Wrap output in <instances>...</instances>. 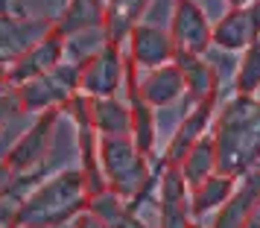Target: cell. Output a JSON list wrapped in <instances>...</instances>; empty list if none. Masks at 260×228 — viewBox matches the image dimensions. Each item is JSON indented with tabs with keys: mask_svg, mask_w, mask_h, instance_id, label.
<instances>
[{
	"mask_svg": "<svg viewBox=\"0 0 260 228\" xmlns=\"http://www.w3.org/2000/svg\"><path fill=\"white\" fill-rule=\"evenodd\" d=\"M178 170H181V176H184V181H187L190 190L199 187L202 181L211 179L213 173H216V146H213L211 132L202 135L199 141L190 146L187 155H184V161L178 164Z\"/></svg>",
	"mask_w": 260,
	"mask_h": 228,
	"instance_id": "44dd1931",
	"label": "cell"
},
{
	"mask_svg": "<svg viewBox=\"0 0 260 228\" xmlns=\"http://www.w3.org/2000/svg\"><path fill=\"white\" fill-rule=\"evenodd\" d=\"M61 61H64V38L53 29L50 36H44L38 44H32V47L26 50L24 56L9 68L6 85L18 88V85H24V82H29V79L41 76V73L53 71V68L61 64Z\"/></svg>",
	"mask_w": 260,
	"mask_h": 228,
	"instance_id": "8fae6325",
	"label": "cell"
},
{
	"mask_svg": "<svg viewBox=\"0 0 260 228\" xmlns=\"http://www.w3.org/2000/svg\"><path fill=\"white\" fill-rule=\"evenodd\" d=\"M12 181H15V173L9 170V164H6V161H0V193L6 190Z\"/></svg>",
	"mask_w": 260,
	"mask_h": 228,
	"instance_id": "4316f807",
	"label": "cell"
},
{
	"mask_svg": "<svg viewBox=\"0 0 260 228\" xmlns=\"http://www.w3.org/2000/svg\"><path fill=\"white\" fill-rule=\"evenodd\" d=\"M152 0H103L106 6V36L111 44H126V38L135 26L141 24L143 12Z\"/></svg>",
	"mask_w": 260,
	"mask_h": 228,
	"instance_id": "e0dca14e",
	"label": "cell"
},
{
	"mask_svg": "<svg viewBox=\"0 0 260 228\" xmlns=\"http://www.w3.org/2000/svg\"><path fill=\"white\" fill-rule=\"evenodd\" d=\"M56 21L50 18H15L0 15V59L15 64L26 50L53 32Z\"/></svg>",
	"mask_w": 260,
	"mask_h": 228,
	"instance_id": "9c48e42d",
	"label": "cell"
},
{
	"mask_svg": "<svg viewBox=\"0 0 260 228\" xmlns=\"http://www.w3.org/2000/svg\"><path fill=\"white\" fill-rule=\"evenodd\" d=\"M9 68H12L9 61H3V59H0V88L6 85V76H9Z\"/></svg>",
	"mask_w": 260,
	"mask_h": 228,
	"instance_id": "f1b7e54d",
	"label": "cell"
},
{
	"mask_svg": "<svg viewBox=\"0 0 260 228\" xmlns=\"http://www.w3.org/2000/svg\"><path fill=\"white\" fill-rule=\"evenodd\" d=\"M18 114H24V111H21V96H18V88L3 85V88H0V129H3L9 120H15Z\"/></svg>",
	"mask_w": 260,
	"mask_h": 228,
	"instance_id": "d4e9b609",
	"label": "cell"
},
{
	"mask_svg": "<svg viewBox=\"0 0 260 228\" xmlns=\"http://www.w3.org/2000/svg\"><path fill=\"white\" fill-rule=\"evenodd\" d=\"M216 173L240 179L260 164V100L237 94L213 117Z\"/></svg>",
	"mask_w": 260,
	"mask_h": 228,
	"instance_id": "6da1fadb",
	"label": "cell"
},
{
	"mask_svg": "<svg viewBox=\"0 0 260 228\" xmlns=\"http://www.w3.org/2000/svg\"><path fill=\"white\" fill-rule=\"evenodd\" d=\"M126 68H129V61L123 56V47L108 41L100 53H94L79 68V94L114 96L126 82Z\"/></svg>",
	"mask_w": 260,
	"mask_h": 228,
	"instance_id": "8992f818",
	"label": "cell"
},
{
	"mask_svg": "<svg viewBox=\"0 0 260 228\" xmlns=\"http://www.w3.org/2000/svg\"><path fill=\"white\" fill-rule=\"evenodd\" d=\"M243 228H260V196H257V202L251 205L248 219H246V225H243Z\"/></svg>",
	"mask_w": 260,
	"mask_h": 228,
	"instance_id": "83f0119b",
	"label": "cell"
},
{
	"mask_svg": "<svg viewBox=\"0 0 260 228\" xmlns=\"http://www.w3.org/2000/svg\"><path fill=\"white\" fill-rule=\"evenodd\" d=\"M76 94H79V64H71V61H61L53 71L18 85L21 111L32 117L53 108H64Z\"/></svg>",
	"mask_w": 260,
	"mask_h": 228,
	"instance_id": "277c9868",
	"label": "cell"
},
{
	"mask_svg": "<svg viewBox=\"0 0 260 228\" xmlns=\"http://www.w3.org/2000/svg\"><path fill=\"white\" fill-rule=\"evenodd\" d=\"M96 152L106 187L126 199L135 214H141V205L158 184V176L149 173V158L135 146L132 138H100Z\"/></svg>",
	"mask_w": 260,
	"mask_h": 228,
	"instance_id": "3957f363",
	"label": "cell"
},
{
	"mask_svg": "<svg viewBox=\"0 0 260 228\" xmlns=\"http://www.w3.org/2000/svg\"><path fill=\"white\" fill-rule=\"evenodd\" d=\"M138 94L146 106L152 108H164L173 106L178 96L184 94V76H181V68L176 61H170L164 68H152L146 71L138 79Z\"/></svg>",
	"mask_w": 260,
	"mask_h": 228,
	"instance_id": "5bb4252c",
	"label": "cell"
},
{
	"mask_svg": "<svg viewBox=\"0 0 260 228\" xmlns=\"http://www.w3.org/2000/svg\"><path fill=\"white\" fill-rule=\"evenodd\" d=\"M59 117H61V108H53V111L36 114V117L29 120L24 135L15 141V146L9 149V155L3 158L15 176L41 170V164L47 161L50 144H53V132H56V126H59Z\"/></svg>",
	"mask_w": 260,
	"mask_h": 228,
	"instance_id": "5b68a950",
	"label": "cell"
},
{
	"mask_svg": "<svg viewBox=\"0 0 260 228\" xmlns=\"http://www.w3.org/2000/svg\"><path fill=\"white\" fill-rule=\"evenodd\" d=\"M170 38L176 56H205L211 50V18L196 0H176Z\"/></svg>",
	"mask_w": 260,
	"mask_h": 228,
	"instance_id": "52a82bcc",
	"label": "cell"
},
{
	"mask_svg": "<svg viewBox=\"0 0 260 228\" xmlns=\"http://www.w3.org/2000/svg\"><path fill=\"white\" fill-rule=\"evenodd\" d=\"M216 96L219 94H211L199 100V103H193L190 108V114H184V120L178 123L176 135L170 138V144L164 149V164H181L184 155H187V149L196 141H199L202 135H208V126H211V117H213V108H216Z\"/></svg>",
	"mask_w": 260,
	"mask_h": 228,
	"instance_id": "7c38bea8",
	"label": "cell"
},
{
	"mask_svg": "<svg viewBox=\"0 0 260 228\" xmlns=\"http://www.w3.org/2000/svg\"><path fill=\"white\" fill-rule=\"evenodd\" d=\"M193 216H190L187 202H161V228H190Z\"/></svg>",
	"mask_w": 260,
	"mask_h": 228,
	"instance_id": "cb8c5ba5",
	"label": "cell"
},
{
	"mask_svg": "<svg viewBox=\"0 0 260 228\" xmlns=\"http://www.w3.org/2000/svg\"><path fill=\"white\" fill-rule=\"evenodd\" d=\"M234 187H237V179L222 176V173H213L211 179H205L199 187H193V190H190V202H187L193 222H202L208 211L222 208L225 199L234 193Z\"/></svg>",
	"mask_w": 260,
	"mask_h": 228,
	"instance_id": "d6986e66",
	"label": "cell"
},
{
	"mask_svg": "<svg viewBox=\"0 0 260 228\" xmlns=\"http://www.w3.org/2000/svg\"><path fill=\"white\" fill-rule=\"evenodd\" d=\"M96 26H106V6L103 0H68L64 9L56 18V32L61 38L85 32V29H96Z\"/></svg>",
	"mask_w": 260,
	"mask_h": 228,
	"instance_id": "2e32d148",
	"label": "cell"
},
{
	"mask_svg": "<svg viewBox=\"0 0 260 228\" xmlns=\"http://www.w3.org/2000/svg\"><path fill=\"white\" fill-rule=\"evenodd\" d=\"M257 196H260V164L237 179L234 193L225 199L222 208H216V219H213L211 228H243L251 205L257 202Z\"/></svg>",
	"mask_w": 260,
	"mask_h": 228,
	"instance_id": "4fadbf2b",
	"label": "cell"
},
{
	"mask_svg": "<svg viewBox=\"0 0 260 228\" xmlns=\"http://www.w3.org/2000/svg\"><path fill=\"white\" fill-rule=\"evenodd\" d=\"M88 199L91 193L82 170H61L38 181L36 190L24 196L15 216V228H61L88 211Z\"/></svg>",
	"mask_w": 260,
	"mask_h": 228,
	"instance_id": "7a4b0ae2",
	"label": "cell"
},
{
	"mask_svg": "<svg viewBox=\"0 0 260 228\" xmlns=\"http://www.w3.org/2000/svg\"><path fill=\"white\" fill-rule=\"evenodd\" d=\"M190 228H205V225H202V222H190Z\"/></svg>",
	"mask_w": 260,
	"mask_h": 228,
	"instance_id": "4dcf8cb0",
	"label": "cell"
},
{
	"mask_svg": "<svg viewBox=\"0 0 260 228\" xmlns=\"http://www.w3.org/2000/svg\"><path fill=\"white\" fill-rule=\"evenodd\" d=\"M123 47L129 50V64L135 71H152V68H164L170 61H176V47H173V38L170 29L158 24H141L135 26L126 38Z\"/></svg>",
	"mask_w": 260,
	"mask_h": 228,
	"instance_id": "ba28073f",
	"label": "cell"
},
{
	"mask_svg": "<svg viewBox=\"0 0 260 228\" xmlns=\"http://www.w3.org/2000/svg\"><path fill=\"white\" fill-rule=\"evenodd\" d=\"M88 214L96 216L103 225L108 228H149L146 222L141 219V214H135L126 199H120L114 190H100L88 199Z\"/></svg>",
	"mask_w": 260,
	"mask_h": 228,
	"instance_id": "ac0fdd59",
	"label": "cell"
},
{
	"mask_svg": "<svg viewBox=\"0 0 260 228\" xmlns=\"http://www.w3.org/2000/svg\"><path fill=\"white\" fill-rule=\"evenodd\" d=\"M234 88L237 94H248V96H254L260 91V38L243 50V59L237 64Z\"/></svg>",
	"mask_w": 260,
	"mask_h": 228,
	"instance_id": "603a6c76",
	"label": "cell"
},
{
	"mask_svg": "<svg viewBox=\"0 0 260 228\" xmlns=\"http://www.w3.org/2000/svg\"><path fill=\"white\" fill-rule=\"evenodd\" d=\"M106 44H108L106 26H96V29H85V32L68 36L64 38V61H71V64H79V68H82L85 61L91 59L94 53H100Z\"/></svg>",
	"mask_w": 260,
	"mask_h": 228,
	"instance_id": "7402d4cb",
	"label": "cell"
},
{
	"mask_svg": "<svg viewBox=\"0 0 260 228\" xmlns=\"http://www.w3.org/2000/svg\"><path fill=\"white\" fill-rule=\"evenodd\" d=\"M251 3H254V0H228V6H231V9H240V6H251Z\"/></svg>",
	"mask_w": 260,
	"mask_h": 228,
	"instance_id": "f546056e",
	"label": "cell"
},
{
	"mask_svg": "<svg viewBox=\"0 0 260 228\" xmlns=\"http://www.w3.org/2000/svg\"><path fill=\"white\" fill-rule=\"evenodd\" d=\"M73 228H108V225H103L96 216H91L88 211H85V214L76 216V225H73Z\"/></svg>",
	"mask_w": 260,
	"mask_h": 228,
	"instance_id": "484cf974",
	"label": "cell"
},
{
	"mask_svg": "<svg viewBox=\"0 0 260 228\" xmlns=\"http://www.w3.org/2000/svg\"><path fill=\"white\" fill-rule=\"evenodd\" d=\"M176 64L184 76V91L190 94V103H199L205 96L219 94V79L211 61L205 56H176Z\"/></svg>",
	"mask_w": 260,
	"mask_h": 228,
	"instance_id": "ffe728a7",
	"label": "cell"
},
{
	"mask_svg": "<svg viewBox=\"0 0 260 228\" xmlns=\"http://www.w3.org/2000/svg\"><path fill=\"white\" fill-rule=\"evenodd\" d=\"M257 38H260V24L257 15H254V6L228 9L211 26V47L222 50V53H240L248 44H254Z\"/></svg>",
	"mask_w": 260,
	"mask_h": 228,
	"instance_id": "30bf717a",
	"label": "cell"
},
{
	"mask_svg": "<svg viewBox=\"0 0 260 228\" xmlns=\"http://www.w3.org/2000/svg\"><path fill=\"white\" fill-rule=\"evenodd\" d=\"M88 114L100 138H129L132 135L129 103H123L117 96H88Z\"/></svg>",
	"mask_w": 260,
	"mask_h": 228,
	"instance_id": "9a60e30c",
	"label": "cell"
}]
</instances>
